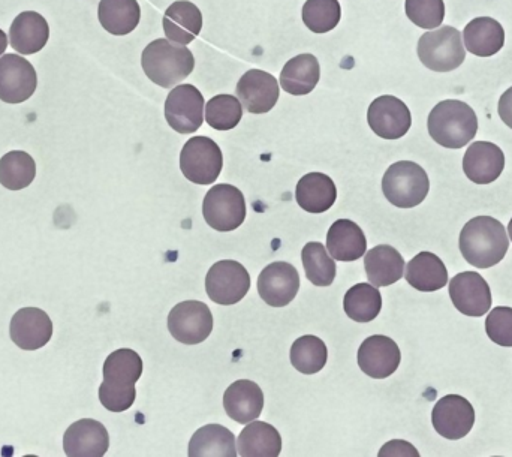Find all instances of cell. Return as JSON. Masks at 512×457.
<instances>
[{
	"label": "cell",
	"instance_id": "cell-41",
	"mask_svg": "<svg viewBox=\"0 0 512 457\" xmlns=\"http://www.w3.org/2000/svg\"><path fill=\"white\" fill-rule=\"evenodd\" d=\"M486 332L490 341L499 347L512 348V308L498 306L492 309L486 320Z\"/></svg>",
	"mask_w": 512,
	"mask_h": 457
},
{
	"label": "cell",
	"instance_id": "cell-36",
	"mask_svg": "<svg viewBox=\"0 0 512 457\" xmlns=\"http://www.w3.org/2000/svg\"><path fill=\"white\" fill-rule=\"evenodd\" d=\"M289 359H291L292 366L301 374H318L327 365V345L316 336H301L292 344Z\"/></svg>",
	"mask_w": 512,
	"mask_h": 457
},
{
	"label": "cell",
	"instance_id": "cell-28",
	"mask_svg": "<svg viewBox=\"0 0 512 457\" xmlns=\"http://www.w3.org/2000/svg\"><path fill=\"white\" fill-rule=\"evenodd\" d=\"M321 78V66L313 54H298L285 63L280 72V87L292 96L313 92Z\"/></svg>",
	"mask_w": 512,
	"mask_h": 457
},
{
	"label": "cell",
	"instance_id": "cell-11",
	"mask_svg": "<svg viewBox=\"0 0 512 457\" xmlns=\"http://www.w3.org/2000/svg\"><path fill=\"white\" fill-rule=\"evenodd\" d=\"M370 129L384 140H399L412 125L411 111L402 99L384 95L376 98L367 111Z\"/></svg>",
	"mask_w": 512,
	"mask_h": 457
},
{
	"label": "cell",
	"instance_id": "cell-4",
	"mask_svg": "<svg viewBox=\"0 0 512 457\" xmlns=\"http://www.w3.org/2000/svg\"><path fill=\"white\" fill-rule=\"evenodd\" d=\"M430 180L426 170L412 161H400L385 171L382 192L393 206L412 209L426 200Z\"/></svg>",
	"mask_w": 512,
	"mask_h": 457
},
{
	"label": "cell",
	"instance_id": "cell-23",
	"mask_svg": "<svg viewBox=\"0 0 512 457\" xmlns=\"http://www.w3.org/2000/svg\"><path fill=\"white\" fill-rule=\"evenodd\" d=\"M224 408L228 417L240 425L254 422L264 408V393L251 380H239L228 387L224 395Z\"/></svg>",
	"mask_w": 512,
	"mask_h": 457
},
{
	"label": "cell",
	"instance_id": "cell-8",
	"mask_svg": "<svg viewBox=\"0 0 512 457\" xmlns=\"http://www.w3.org/2000/svg\"><path fill=\"white\" fill-rule=\"evenodd\" d=\"M249 290H251V276L245 266L237 261H218L207 273V296L218 305H236L245 299Z\"/></svg>",
	"mask_w": 512,
	"mask_h": 457
},
{
	"label": "cell",
	"instance_id": "cell-46",
	"mask_svg": "<svg viewBox=\"0 0 512 457\" xmlns=\"http://www.w3.org/2000/svg\"><path fill=\"white\" fill-rule=\"evenodd\" d=\"M508 233H510V240L512 242V219L510 221V225H508Z\"/></svg>",
	"mask_w": 512,
	"mask_h": 457
},
{
	"label": "cell",
	"instance_id": "cell-16",
	"mask_svg": "<svg viewBox=\"0 0 512 457\" xmlns=\"http://www.w3.org/2000/svg\"><path fill=\"white\" fill-rule=\"evenodd\" d=\"M402 353L399 345L388 336L367 338L358 350V366L367 377L385 380L399 369Z\"/></svg>",
	"mask_w": 512,
	"mask_h": 457
},
{
	"label": "cell",
	"instance_id": "cell-34",
	"mask_svg": "<svg viewBox=\"0 0 512 457\" xmlns=\"http://www.w3.org/2000/svg\"><path fill=\"white\" fill-rule=\"evenodd\" d=\"M343 309L351 320L370 323L382 309V296L372 284H357L346 291Z\"/></svg>",
	"mask_w": 512,
	"mask_h": 457
},
{
	"label": "cell",
	"instance_id": "cell-32",
	"mask_svg": "<svg viewBox=\"0 0 512 457\" xmlns=\"http://www.w3.org/2000/svg\"><path fill=\"white\" fill-rule=\"evenodd\" d=\"M189 456H237L236 438L230 429L207 425L198 429L189 443Z\"/></svg>",
	"mask_w": 512,
	"mask_h": 457
},
{
	"label": "cell",
	"instance_id": "cell-5",
	"mask_svg": "<svg viewBox=\"0 0 512 457\" xmlns=\"http://www.w3.org/2000/svg\"><path fill=\"white\" fill-rule=\"evenodd\" d=\"M462 33L456 27L442 26L424 33L418 41V57L430 71L450 72L466 59Z\"/></svg>",
	"mask_w": 512,
	"mask_h": 457
},
{
	"label": "cell",
	"instance_id": "cell-37",
	"mask_svg": "<svg viewBox=\"0 0 512 457\" xmlns=\"http://www.w3.org/2000/svg\"><path fill=\"white\" fill-rule=\"evenodd\" d=\"M306 278L316 287H330L336 279V261L330 257L322 243L310 242L301 251Z\"/></svg>",
	"mask_w": 512,
	"mask_h": 457
},
{
	"label": "cell",
	"instance_id": "cell-31",
	"mask_svg": "<svg viewBox=\"0 0 512 457\" xmlns=\"http://www.w3.org/2000/svg\"><path fill=\"white\" fill-rule=\"evenodd\" d=\"M282 452V438L274 426L254 420L240 432L237 453L240 456L276 457Z\"/></svg>",
	"mask_w": 512,
	"mask_h": 457
},
{
	"label": "cell",
	"instance_id": "cell-45",
	"mask_svg": "<svg viewBox=\"0 0 512 457\" xmlns=\"http://www.w3.org/2000/svg\"><path fill=\"white\" fill-rule=\"evenodd\" d=\"M6 47H8V36L0 29V56L5 53Z\"/></svg>",
	"mask_w": 512,
	"mask_h": 457
},
{
	"label": "cell",
	"instance_id": "cell-14",
	"mask_svg": "<svg viewBox=\"0 0 512 457\" xmlns=\"http://www.w3.org/2000/svg\"><path fill=\"white\" fill-rule=\"evenodd\" d=\"M450 297L457 311L466 317H484L492 308V291L477 272H463L450 282Z\"/></svg>",
	"mask_w": 512,
	"mask_h": 457
},
{
	"label": "cell",
	"instance_id": "cell-3",
	"mask_svg": "<svg viewBox=\"0 0 512 457\" xmlns=\"http://www.w3.org/2000/svg\"><path fill=\"white\" fill-rule=\"evenodd\" d=\"M141 66L153 83L173 89L194 72L195 57L186 45H176L170 39L161 38L144 48Z\"/></svg>",
	"mask_w": 512,
	"mask_h": 457
},
{
	"label": "cell",
	"instance_id": "cell-40",
	"mask_svg": "<svg viewBox=\"0 0 512 457\" xmlns=\"http://www.w3.org/2000/svg\"><path fill=\"white\" fill-rule=\"evenodd\" d=\"M406 15L421 29H435L444 23V0H406Z\"/></svg>",
	"mask_w": 512,
	"mask_h": 457
},
{
	"label": "cell",
	"instance_id": "cell-26",
	"mask_svg": "<svg viewBox=\"0 0 512 457\" xmlns=\"http://www.w3.org/2000/svg\"><path fill=\"white\" fill-rule=\"evenodd\" d=\"M337 188L333 179L324 173H309L298 180L295 200L309 213H324L336 203Z\"/></svg>",
	"mask_w": 512,
	"mask_h": 457
},
{
	"label": "cell",
	"instance_id": "cell-2",
	"mask_svg": "<svg viewBox=\"0 0 512 457\" xmlns=\"http://www.w3.org/2000/svg\"><path fill=\"white\" fill-rule=\"evenodd\" d=\"M430 137L447 149H462L474 140L478 132V117L474 108L459 99L439 102L427 120Z\"/></svg>",
	"mask_w": 512,
	"mask_h": 457
},
{
	"label": "cell",
	"instance_id": "cell-33",
	"mask_svg": "<svg viewBox=\"0 0 512 457\" xmlns=\"http://www.w3.org/2000/svg\"><path fill=\"white\" fill-rule=\"evenodd\" d=\"M104 381L113 386L131 387L143 375V360L134 350L114 351L104 363Z\"/></svg>",
	"mask_w": 512,
	"mask_h": 457
},
{
	"label": "cell",
	"instance_id": "cell-29",
	"mask_svg": "<svg viewBox=\"0 0 512 457\" xmlns=\"http://www.w3.org/2000/svg\"><path fill=\"white\" fill-rule=\"evenodd\" d=\"M405 278L415 290L433 293L448 284V270L438 255L420 252L406 266Z\"/></svg>",
	"mask_w": 512,
	"mask_h": 457
},
{
	"label": "cell",
	"instance_id": "cell-10",
	"mask_svg": "<svg viewBox=\"0 0 512 457\" xmlns=\"http://www.w3.org/2000/svg\"><path fill=\"white\" fill-rule=\"evenodd\" d=\"M203 93L192 84H179L171 90L165 101V119L168 125L179 134H192L203 126Z\"/></svg>",
	"mask_w": 512,
	"mask_h": 457
},
{
	"label": "cell",
	"instance_id": "cell-19",
	"mask_svg": "<svg viewBox=\"0 0 512 457\" xmlns=\"http://www.w3.org/2000/svg\"><path fill=\"white\" fill-rule=\"evenodd\" d=\"M110 449V435L102 423L92 419L75 422L66 429L63 450L71 457L104 456Z\"/></svg>",
	"mask_w": 512,
	"mask_h": 457
},
{
	"label": "cell",
	"instance_id": "cell-7",
	"mask_svg": "<svg viewBox=\"0 0 512 457\" xmlns=\"http://www.w3.org/2000/svg\"><path fill=\"white\" fill-rule=\"evenodd\" d=\"M203 215L213 230L221 233L237 230L246 219L245 195L228 183L213 186L204 197Z\"/></svg>",
	"mask_w": 512,
	"mask_h": 457
},
{
	"label": "cell",
	"instance_id": "cell-24",
	"mask_svg": "<svg viewBox=\"0 0 512 457\" xmlns=\"http://www.w3.org/2000/svg\"><path fill=\"white\" fill-rule=\"evenodd\" d=\"M328 254L337 261L360 260L367 252V240L363 230L349 219H339L327 233Z\"/></svg>",
	"mask_w": 512,
	"mask_h": 457
},
{
	"label": "cell",
	"instance_id": "cell-27",
	"mask_svg": "<svg viewBox=\"0 0 512 457\" xmlns=\"http://www.w3.org/2000/svg\"><path fill=\"white\" fill-rule=\"evenodd\" d=\"M463 41L466 50L475 56H495L504 48L505 30L495 18H474L463 30Z\"/></svg>",
	"mask_w": 512,
	"mask_h": 457
},
{
	"label": "cell",
	"instance_id": "cell-15",
	"mask_svg": "<svg viewBox=\"0 0 512 457\" xmlns=\"http://www.w3.org/2000/svg\"><path fill=\"white\" fill-rule=\"evenodd\" d=\"M300 290V275L292 264L276 261L268 264L258 278V293L271 308L288 306Z\"/></svg>",
	"mask_w": 512,
	"mask_h": 457
},
{
	"label": "cell",
	"instance_id": "cell-18",
	"mask_svg": "<svg viewBox=\"0 0 512 457\" xmlns=\"http://www.w3.org/2000/svg\"><path fill=\"white\" fill-rule=\"evenodd\" d=\"M236 95L249 113L265 114L279 101L280 87L273 75L251 69L237 83Z\"/></svg>",
	"mask_w": 512,
	"mask_h": 457
},
{
	"label": "cell",
	"instance_id": "cell-21",
	"mask_svg": "<svg viewBox=\"0 0 512 457\" xmlns=\"http://www.w3.org/2000/svg\"><path fill=\"white\" fill-rule=\"evenodd\" d=\"M50 27L39 12L24 11L15 17L9 29V42L23 56L38 53L47 45Z\"/></svg>",
	"mask_w": 512,
	"mask_h": 457
},
{
	"label": "cell",
	"instance_id": "cell-44",
	"mask_svg": "<svg viewBox=\"0 0 512 457\" xmlns=\"http://www.w3.org/2000/svg\"><path fill=\"white\" fill-rule=\"evenodd\" d=\"M499 116L502 122L512 129V87L499 99Z\"/></svg>",
	"mask_w": 512,
	"mask_h": 457
},
{
	"label": "cell",
	"instance_id": "cell-43",
	"mask_svg": "<svg viewBox=\"0 0 512 457\" xmlns=\"http://www.w3.org/2000/svg\"><path fill=\"white\" fill-rule=\"evenodd\" d=\"M420 456L417 449L406 443V441H390L382 447L379 456Z\"/></svg>",
	"mask_w": 512,
	"mask_h": 457
},
{
	"label": "cell",
	"instance_id": "cell-42",
	"mask_svg": "<svg viewBox=\"0 0 512 457\" xmlns=\"http://www.w3.org/2000/svg\"><path fill=\"white\" fill-rule=\"evenodd\" d=\"M137 398L135 386L120 387L102 383L99 387V401L111 413H123L134 405Z\"/></svg>",
	"mask_w": 512,
	"mask_h": 457
},
{
	"label": "cell",
	"instance_id": "cell-38",
	"mask_svg": "<svg viewBox=\"0 0 512 457\" xmlns=\"http://www.w3.org/2000/svg\"><path fill=\"white\" fill-rule=\"evenodd\" d=\"M301 17L310 32L328 33L340 23L342 8L339 0H307Z\"/></svg>",
	"mask_w": 512,
	"mask_h": 457
},
{
	"label": "cell",
	"instance_id": "cell-1",
	"mask_svg": "<svg viewBox=\"0 0 512 457\" xmlns=\"http://www.w3.org/2000/svg\"><path fill=\"white\" fill-rule=\"evenodd\" d=\"M459 248L471 266L490 269L504 260L510 239L501 221L492 216H477L463 227Z\"/></svg>",
	"mask_w": 512,
	"mask_h": 457
},
{
	"label": "cell",
	"instance_id": "cell-35",
	"mask_svg": "<svg viewBox=\"0 0 512 457\" xmlns=\"http://www.w3.org/2000/svg\"><path fill=\"white\" fill-rule=\"evenodd\" d=\"M35 176V159L29 153L12 150L0 159V185L9 191L27 188L32 185Z\"/></svg>",
	"mask_w": 512,
	"mask_h": 457
},
{
	"label": "cell",
	"instance_id": "cell-39",
	"mask_svg": "<svg viewBox=\"0 0 512 457\" xmlns=\"http://www.w3.org/2000/svg\"><path fill=\"white\" fill-rule=\"evenodd\" d=\"M243 117V105L233 95L213 96L206 105V122L216 131H231Z\"/></svg>",
	"mask_w": 512,
	"mask_h": 457
},
{
	"label": "cell",
	"instance_id": "cell-30",
	"mask_svg": "<svg viewBox=\"0 0 512 457\" xmlns=\"http://www.w3.org/2000/svg\"><path fill=\"white\" fill-rule=\"evenodd\" d=\"M98 18L102 27L111 35H128L140 24V3L137 0H101Z\"/></svg>",
	"mask_w": 512,
	"mask_h": 457
},
{
	"label": "cell",
	"instance_id": "cell-6",
	"mask_svg": "<svg viewBox=\"0 0 512 457\" xmlns=\"http://www.w3.org/2000/svg\"><path fill=\"white\" fill-rule=\"evenodd\" d=\"M180 168L189 182L197 185L215 183L224 168L221 147L204 135L191 138L180 153Z\"/></svg>",
	"mask_w": 512,
	"mask_h": 457
},
{
	"label": "cell",
	"instance_id": "cell-17",
	"mask_svg": "<svg viewBox=\"0 0 512 457\" xmlns=\"http://www.w3.org/2000/svg\"><path fill=\"white\" fill-rule=\"evenodd\" d=\"M9 335L11 341L21 350H39L50 342L53 323L42 309L23 308L12 317Z\"/></svg>",
	"mask_w": 512,
	"mask_h": 457
},
{
	"label": "cell",
	"instance_id": "cell-25",
	"mask_svg": "<svg viewBox=\"0 0 512 457\" xmlns=\"http://www.w3.org/2000/svg\"><path fill=\"white\" fill-rule=\"evenodd\" d=\"M364 269L370 284L388 287L405 276V260L393 246L379 245L364 255Z\"/></svg>",
	"mask_w": 512,
	"mask_h": 457
},
{
	"label": "cell",
	"instance_id": "cell-22",
	"mask_svg": "<svg viewBox=\"0 0 512 457\" xmlns=\"http://www.w3.org/2000/svg\"><path fill=\"white\" fill-rule=\"evenodd\" d=\"M164 32L167 39L180 45H188L197 38L203 29V14L195 3L177 0L165 11Z\"/></svg>",
	"mask_w": 512,
	"mask_h": 457
},
{
	"label": "cell",
	"instance_id": "cell-20",
	"mask_svg": "<svg viewBox=\"0 0 512 457\" xmlns=\"http://www.w3.org/2000/svg\"><path fill=\"white\" fill-rule=\"evenodd\" d=\"M505 155L501 147L490 141L471 144L463 156V171L471 182L490 185L501 177Z\"/></svg>",
	"mask_w": 512,
	"mask_h": 457
},
{
	"label": "cell",
	"instance_id": "cell-9",
	"mask_svg": "<svg viewBox=\"0 0 512 457\" xmlns=\"http://www.w3.org/2000/svg\"><path fill=\"white\" fill-rule=\"evenodd\" d=\"M168 330L180 344L197 345L213 332V315L206 303L188 300L171 309Z\"/></svg>",
	"mask_w": 512,
	"mask_h": 457
},
{
	"label": "cell",
	"instance_id": "cell-13",
	"mask_svg": "<svg viewBox=\"0 0 512 457\" xmlns=\"http://www.w3.org/2000/svg\"><path fill=\"white\" fill-rule=\"evenodd\" d=\"M432 423L441 437L451 441L462 440L474 428V407L463 396H444L433 408Z\"/></svg>",
	"mask_w": 512,
	"mask_h": 457
},
{
	"label": "cell",
	"instance_id": "cell-12",
	"mask_svg": "<svg viewBox=\"0 0 512 457\" xmlns=\"http://www.w3.org/2000/svg\"><path fill=\"white\" fill-rule=\"evenodd\" d=\"M38 75L29 60L18 54L0 57V101L21 104L35 93Z\"/></svg>",
	"mask_w": 512,
	"mask_h": 457
}]
</instances>
